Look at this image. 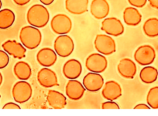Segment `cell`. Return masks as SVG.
Instances as JSON below:
<instances>
[{
    "label": "cell",
    "instance_id": "obj_1",
    "mask_svg": "<svg viewBox=\"0 0 158 116\" xmlns=\"http://www.w3.org/2000/svg\"><path fill=\"white\" fill-rule=\"evenodd\" d=\"M27 20L32 27L44 28L49 23L50 13L43 4H35L27 11Z\"/></svg>",
    "mask_w": 158,
    "mask_h": 116
},
{
    "label": "cell",
    "instance_id": "obj_2",
    "mask_svg": "<svg viewBox=\"0 0 158 116\" xmlns=\"http://www.w3.org/2000/svg\"><path fill=\"white\" fill-rule=\"evenodd\" d=\"M19 40L27 49L34 50L42 42V33L38 28L32 26L23 27L19 31Z\"/></svg>",
    "mask_w": 158,
    "mask_h": 116
},
{
    "label": "cell",
    "instance_id": "obj_3",
    "mask_svg": "<svg viewBox=\"0 0 158 116\" xmlns=\"http://www.w3.org/2000/svg\"><path fill=\"white\" fill-rule=\"evenodd\" d=\"M94 45L95 50L104 56H109L116 51L115 39L107 34L97 35L94 41Z\"/></svg>",
    "mask_w": 158,
    "mask_h": 116
},
{
    "label": "cell",
    "instance_id": "obj_4",
    "mask_svg": "<svg viewBox=\"0 0 158 116\" xmlns=\"http://www.w3.org/2000/svg\"><path fill=\"white\" fill-rule=\"evenodd\" d=\"M33 94V88L26 81L16 82L12 89V95L15 102L18 104H23L28 102Z\"/></svg>",
    "mask_w": 158,
    "mask_h": 116
},
{
    "label": "cell",
    "instance_id": "obj_5",
    "mask_svg": "<svg viewBox=\"0 0 158 116\" xmlns=\"http://www.w3.org/2000/svg\"><path fill=\"white\" fill-rule=\"evenodd\" d=\"M54 50L57 56L67 57L71 55L74 50V43L72 38L68 34L59 35L54 43Z\"/></svg>",
    "mask_w": 158,
    "mask_h": 116
},
{
    "label": "cell",
    "instance_id": "obj_6",
    "mask_svg": "<svg viewBox=\"0 0 158 116\" xmlns=\"http://www.w3.org/2000/svg\"><path fill=\"white\" fill-rule=\"evenodd\" d=\"M51 27L52 31L56 34H68L72 29V21L66 14L59 13L51 19Z\"/></svg>",
    "mask_w": 158,
    "mask_h": 116
},
{
    "label": "cell",
    "instance_id": "obj_7",
    "mask_svg": "<svg viewBox=\"0 0 158 116\" xmlns=\"http://www.w3.org/2000/svg\"><path fill=\"white\" fill-rule=\"evenodd\" d=\"M135 61L142 66H148L156 59V51L152 46L145 44L138 47L134 53Z\"/></svg>",
    "mask_w": 158,
    "mask_h": 116
},
{
    "label": "cell",
    "instance_id": "obj_8",
    "mask_svg": "<svg viewBox=\"0 0 158 116\" xmlns=\"http://www.w3.org/2000/svg\"><path fill=\"white\" fill-rule=\"evenodd\" d=\"M85 67L90 72L101 74L107 68L108 60L104 55L94 53L87 57L85 60Z\"/></svg>",
    "mask_w": 158,
    "mask_h": 116
},
{
    "label": "cell",
    "instance_id": "obj_9",
    "mask_svg": "<svg viewBox=\"0 0 158 116\" xmlns=\"http://www.w3.org/2000/svg\"><path fill=\"white\" fill-rule=\"evenodd\" d=\"M101 30L111 36H118L123 34L125 28L120 19L115 17H106L102 22Z\"/></svg>",
    "mask_w": 158,
    "mask_h": 116
},
{
    "label": "cell",
    "instance_id": "obj_10",
    "mask_svg": "<svg viewBox=\"0 0 158 116\" xmlns=\"http://www.w3.org/2000/svg\"><path fill=\"white\" fill-rule=\"evenodd\" d=\"M36 78L38 83L43 88H51L59 85L57 74L49 68H44L40 70Z\"/></svg>",
    "mask_w": 158,
    "mask_h": 116
},
{
    "label": "cell",
    "instance_id": "obj_11",
    "mask_svg": "<svg viewBox=\"0 0 158 116\" xmlns=\"http://www.w3.org/2000/svg\"><path fill=\"white\" fill-rule=\"evenodd\" d=\"M83 85L87 91L97 92L104 86V78L98 73L89 72L83 78Z\"/></svg>",
    "mask_w": 158,
    "mask_h": 116
},
{
    "label": "cell",
    "instance_id": "obj_12",
    "mask_svg": "<svg viewBox=\"0 0 158 116\" xmlns=\"http://www.w3.org/2000/svg\"><path fill=\"white\" fill-rule=\"evenodd\" d=\"M3 50H5L9 55L13 56L16 59H23L26 57L27 48L21 43L17 42L14 39H8L2 44Z\"/></svg>",
    "mask_w": 158,
    "mask_h": 116
},
{
    "label": "cell",
    "instance_id": "obj_13",
    "mask_svg": "<svg viewBox=\"0 0 158 116\" xmlns=\"http://www.w3.org/2000/svg\"><path fill=\"white\" fill-rule=\"evenodd\" d=\"M36 60L44 68H50L55 64L57 60V54L55 50L49 47H44L36 53Z\"/></svg>",
    "mask_w": 158,
    "mask_h": 116
},
{
    "label": "cell",
    "instance_id": "obj_14",
    "mask_svg": "<svg viewBox=\"0 0 158 116\" xmlns=\"http://www.w3.org/2000/svg\"><path fill=\"white\" fill-rule=\"evenodd\" d=\"M85 92L83 84L76 79H71L68 81L65 88L67 97L72 101H78L81 99Z\"/></svg>",
    "mask_w": 158,
    "mask_h": 116
},
{
    "label": "cell",
    "instance_id": "obj_15",
    "mask_svg": "<svg viewBox=\"0 0 158 116\" xmlns=\"http://www.w3.org/2000/svg\"><path fill=\"white\" fill-rule=\"evenodd\" d=\"M102 95L108 101H115L123 95L121 85L115 81H108L104 84Z\"/></svg>",
    "mask_w": 158,
    "mask_h": 116
},
{
    "label": "cell",
    "instance_id": "obj_16",
    "mask_svg": "<svg viewBox=\"0 0 158 116\" xmlns=\"http://www.w3.org/2000/svg\"><path fill=\"white\" fill-rule=\"evenodd\" d=\"M82 72V65L76 59H70L66 61L62 68L64 76L68 80L77 79L81 76Z\"/></svg>",
    "mask_w": 158,
    "mask_h": 116
},
{
    "label": "cell",
    "instance_id": "obj_17",
    "mask_svg": "<svg viewBox=\"0 0 158 116\" xmlns=\"http://www.w3.org/2000/svg\"><path fill=\"white\" fill-rule=\"evenodd\" d=\"M110 6L107 0H92L90 13L95 19H104L109 14Z\"/></svg>",
    "mask_w": 158,
    "mask_h": 116
},
{
    "label": "cell",
    "instance_id": "obj_18",
    "mask_svg": "<svg viewBox=\"0 0 158 116\" xmlns=\"http://www.w3.org/2000/svg\"><path fill=\"white\" fill-rule=\"evenodd\" d=\"M118 74L126 79H133L137 72L136 63L130 58H123L117 65Z\"/></svg>",
    "mask_w": 158,
    "mask_h": 116
},
{
    "label": "cell",
    "instance_id": "obj_19",
    "mask_svg": "<svg viewBox=\"0 0 158 116\" xmlns=\"http://www.w3.org/2000/svg\"><path fill=\"white\" fill-rule=\"evenodd\" d=\"M89 0H65V9L74 15H81L88 12Z\"/></svg>",
    "mask_w": 158,
    "mask_h": 116
},
{
    "label": "cell",
    "instance_id": "obj_20",
    "mask_svg": "<svg viewBox=\"0 0 158 116\" xmlns=\"http://www.w3.org/2000/svg\"><path fill=\"white\" fill-rule=\"evenodd\" d=\"M47 102L54 109H62L67 105V97L64 94L55 90H49L47 96Z\"/></svg>",
    "mask_w": 158,
    "mask_h": 116
},
{
    "label": "cell",
    "instance_id": "obj_21",
    "mask_svg": "<svg viewBox=\"0 0 158 116\" xmlns=\"http://www.w3.org/2000/svg\"><path fill=\"white\" fill-rule=\"evenodd\" d=\"M123 17L124 23L130 27H136L142 21V14L133 6L127 7L123 11Z\"/></svg>",
    "mask_w": 158,
    "mask_h": 116
},
{
    "label": "cell",
    "instance_id": "obj_22",
    "mask_svg": "<svg viewBox=\"0 0 158 116\" xmlns=\"http://www.w3.org/2000/svg\"><path fill=\"white\" fill-rule=\"evenodd\" d=\"M13 73L15 76L20 81H27L32 74L31 67L25 61H19L14 65Z\"/></svg>",
    "mask_w": 158,
    "mask_h": 116
},
{
    "label": "cell",
    "instance_id": "obj_23",
    "mask_svg": "<svg viewBox=\"0 0 158 116\" xmlns=\"http://www.w3.org/2000/svg\"><path fill=\"white\" fill-rule=\"evenodd\" d=\"M158 77V71L156 68L152 66H145L139 72V78L144 84L154 83Z\"/></svg>",
    "mask_w": 158,
    "mask_h": 116
},
{
    "label": "cell",
    "instance_id": "obj_24",
    "mask_svg": "<svg viewBox=\"0 0 158 116\" xmlns=\"http://www.w3.org/2000/svg\"><path fill=\"white\" fill-rule=\"evenodd\" d=\"M16 16L13 11L10 9H3L0 10V29L6 30L13 25Z\"/></svg>",
    "mask_w": 158,
    "mask_h": 116
},
{
    "label": "cell",
    "instance_id": "obj_25",
    "mask_svg": "<svg viewBox=\"0 0 158 116\" xmlns=\"http://www.w3.org/2000/svg\"><path fill=\"white\" fill-rule=\"evenodd\" d=\"M144 34L150 38L158 36V19L155 17L149 18L143 25Z\"/></svg>",
    "mask_w": 158,
    "mask_h": 116
},
{
    "label": "cell",
    "instance_id": "obj_26",
    "mask_svg": "<svg viewBox=\"0 0 158 116\" xmlns=\"http://www.w3.org/2000/svg\"><path fill=\"white\" fill-rule=\"evenodd\" d=\"M147 105L152 109H158V86H155L149 90L147 95Z\"/></svg>",
    "mask_w": 158,
    "mask_h": 116
},
{
    "label": "cell",
    "instance_id": "obj_27",
    "mask_svg": "<svg viewBox=\"0 0 158 116\" xmlns=\"http://www.w3.org/2000/svg\"><path fill=\"white\" fill-rule=\"evenodd\" d=\"M10 63V56L5 50H0V69L6 68Z\"/></svg>",
    "mask_w": 158,
    "mask_h": 116
},
{
    "label": "cell",
    "instance_id": "obj_28",
    "mask_svg": "<svg viewBox=\"0 0 158 116\" xmlns=\"http://www.w3.org/2000/svg\"><path fill=\"white\" fill-rule=\"evenodd\" d=\"M102 109H119V106L114 101H108L102 104Z\"/></svg>",
    "mask_w": 158,
    "mask_h": 116
},
{
    "label": "cell",
    "instance_id": "obj_29",
    "mask_svg": "<svg viewBox=\"0 0 158 116\" xmlns=\"http://www.w3.org/2000/svg\"><path fill=\"white\" fill-rule=\"evenodd\" d=\"M131 6L135 8H143L146 6L147 0H127Z\"/></svg>",
    "mask_w": 158,
    "mask_h": 116
},
{
    "label": "cell",
    "instance_id": "obj_30",
    "mask_svg": "<svg viewBox=\"0 0 158 116\" xmlns=\"http://www.w3.org/2000/svg\"><path fill=\"white\" fill-rule=\"evenodd\" d=\"M2 109H21L20 106L18 105L17 103H14V102H8V103L5 104L2 107Z\"/></svg>",
    "mask_w": 158,
    "mask_h": 116
},
{
    "label": "cell",
    "instance_id": "obj_31",
    "mask_svg": "<svg viewBox=\"0 0 158 116\" xmlns=\"http://www.w3.org/2000/svg\"><path fill=\"white\" fill-rule=\"evenodd\" d=\"M13 1L17 6H23L28 4L31 0H13Z\"/></svg>",
    "mask_w": 158,
    "mask_h": 116
},
{
    "label": "cell",
    "instance_id": "obj_32",
    "mask_svg": "<svg viewBox=\"0 0 158 116\" xmlns=\"http://www.w3.org/2000/svg\"><path fill=\"white\" fill-rule=\"evenodd\" d=\"M134 109H145V110H148V109H150V107L148 105H146V104H138V105H136V106L134 107Z\"/></svg>",
    "mask_w": 158,
    "mask_h": 116
},
{
    "label": "cell",
    "instance_id": "obj_33",
    "mask_svg": "<svg viewBox=\"0 0 158 116\" xmlns=\"http://www.w3.org/2000/svg\"><path fill=\"white\" fill-rule=\"evenodd\" d=\"M150 3V6L153 7V9L158 10V0H147Z\"/></svg>",
    "mask_w": 158,
    "mask_h": 116
},
{
    "label": "cell",
    "instance_id": "obj_34",
    "mask_svg": "<svg viewBox=\"0 0 158 116\" xmlns=\"http://www.w3.org/2000/svg\"><path fill=\"white\" fill-rule=\"evenodd\" d=\"M40 2L44 6H50L54 2V0H40Z\"/></svg>",
    "mask_w": 158,
    "mask_h": 116
},
{
    "label": "cell",
    "instance_id": "obj_35",
    "mask_svg": "<svg viewBox=\"0 0 158 116\" xmlns=\"http://www.w3.org/2000/svg\"><path fill=\"white\" fill-rule=\"evenodd\" d=\"M2 81H3V77H2V73L0 72V86H1V85H2Z\"/></svg>",
    "mask_w": 158,
    "mask_h": 116
},
{
    "label": "cell",
    "instance_id": "obj_36",
    "mask_svg": "<svg viewBox=\"0 0 158 116\" xmlns=\"http://www.w3.org/2000/svg\"><path fill=\"white\" fill-rule=\"evenodd\" d=\"M2 0H0V10H1V9H2Z\"/></svg>",
    "mask_w": 158,
    "mask_h": 116
},
{
    "label": "cell",
    "instance_id": "obj_37",
    "mask_svg": "<svg viewBox=\"0 0 158 116\" xmlns=\"http://www.w3.org/2000/svg\"><path fill=\"white\" fill-rule=\"evenodd\" d=\"M0 98H1V95H0Z\"/></svg>",
    "mask_w": 158,
    "mask_h": 116
}]
</instances>
